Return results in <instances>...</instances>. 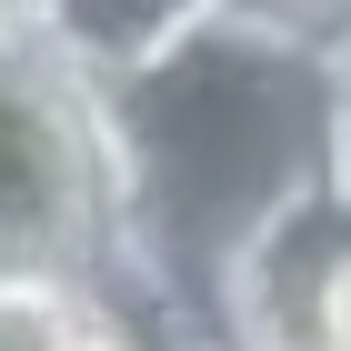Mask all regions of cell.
<instances>
[{"instance_id": "cell-1", "label": "cell", "mask_w": 351, "mask_h": 351, "mask_svg": "<svg viewBox=\"0 0 351 351\" xmlns=\"http://www.w3.org/2000/svg\"><path fill=\"white\" fill-rule=\"evenodd\" d=\"M90 90L110 161V261L90 291L161 351L231 341L251 251L331 181V40L211 10Z\"/></svg>"}, {"instance_id": "cell-2", "label": "cell", "mask_w": 351, "mask_h": 351, "mask_svg": "<svg viewBox=\"0 0 351 351\" xmlns=\"http://www.w3.org/2000/svg\"><path fill=\"white\" fill-rule=\"evenodd\" d=\"M101 261H110L101 90L40 30L0 40V271L101 281Z\"/></svg>"}, {"instance_id": "cell-3", "label": "cell", "mask_w": 351, "mask_h": 351, "mask_svg": "<svg viewBox=\"0 0 351 351\" xmlns=\"http://www.w3.org/2000/svg\"><path fill=\"white\" fill-rule=\"evenodd\" d=\"M221 0H40V40H51L81 81H121L151 51H171L191 21H211Z\"/></svg>"}, {"instance_id": "cell-4", "label": "cell", "mask_w": 351, "mask_h": 351, "mask_svg": "<svg viewBox=\"0 0 351 351\" xmlns=\"http://www.w3.org/2000/svg\"><path fill=\"white\" fill-rule=\"evenodd\" d=\"M81 331H90V281L0 271V351H81Z\"/></svg>"}, {"instance_id": "cell-5", "label": "cell", "mask_w": 351, "mask_h": 351, "mask_svg": "<svg viewBox=\"0 0 351 351\" xmlns=\"http://www.w3.org/2000/svg\"><path fill=\"white\" fill-rule=\"evenodd\" d=\"M311 351H351V241L322 261V291H311Z\"/></svg>"}, {"instance_id": "cell-6", "label": "cell", "mask_w": 351, "mask_h": 351, "mask_svg": "<svg viewBox=\"0 0 351 351\" xmlns=\"http://www.w3.org/2000/svg\"><path fill=\"white\" fill-rule=\"evenodd\" d=\"M331 191L351 201V30L331 40Z\"/></svg>"}, {"instance_id": "cell-7", "label": "cell", "mask_w": 351, "mask_h": 351, "mask_svg": "<svg viewBox=\"0 0 351 351\" xmlns=\"http://www.w3.org/2000/svg\"><path fill=\"white\" fill-rule=\"evenodd\" d=\"M221 10H241V21H271V30H311V40L341 21V0H221Z\"/></svg>"}, {"instance_id": "cell-8", "label": "cell", "mask_w": 351, "mask_h": 351, "mask_svg": "<svg viewBox=\"0 0 351 351\" xmlns=\"http://www.w3.org/2000/svg\"><path fill=\"white\" fill-rule=\"evenodd\" d=\"M40 30V0H0V40H30Z\"/></svg>"}, {"instance_id": "cell-9", "label": "cell", "mask_w": 351, "mask_h": 351, "mask_svg": "<svg viewBox=\"0 0 351 351\" xmlns=\"http://www.w3.org/2000/svg\"><path fill=\"white\" fill-rule=\"evenodd\" d=\"M341 30H351V0H341V21H331V30H322V40H341Z\"/></svg>"}, {"instance_id": "cell-10", "label": "cell", "mask_w": 351, "mask_h": 351, "mask_svg": "<svg viewBox=\"0 0 351 351\" xmlns=\"http://www.w3.org/2000/svg\"><path fill=\"white\" fill-rule=\"evenodd\" d=\"M201 351H251V341H201Z\"/></svg>"}]
</instances>
